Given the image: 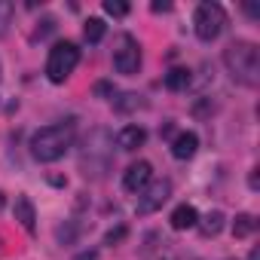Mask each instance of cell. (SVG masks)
Masks as SVG:
<instances>
[{"instance_id":"6da1fadb","label":"cell","mask_w":260,"mask_h":260,"mask_svg":"<svg viewBox=\"0 0 260 260\" xmlns=\"http://www.w3.org/2000/svg\"><path fill=\"white\" fill-rule=\"evenodd\" d=\"M74 122H55L43 125L31 135V156L37 162H55L74 147Z\"/></svg>"},{"instance_id":"7a4b0ae2","label":"cell","mask_w":260,"mask_h":260,"mask_svg":"<svg viewBox=\"0 0 260 260\" xmlns=\"http://www.w3.org/2000/svg\"><path fill=\"white\" fill-rule=\"evenodd\" d=\"M223 64L230 77L242 86H257L260 83V52L248 40H236L223 49Z\"/></svg>"},{"instance_id":"3957f363","label":"cell","mask_w":260,"mask_h":260,"mask_svg":"<svg viewBox=\"0 0 260 260\" xmlns=\"http://www.w3.org/2000/svg\"><path fill=\"white\" fill-rule=\"evenodd\" d=\"M77 64H80V49H77V43H71V40L55 43V46L49 49V58H46V77H49V83H64V80L74 74Z\"/></svg>"},{"instance_id":"277c9868","label":"cell","mask_w":260,"mask_h":260,"mask_svg":"<svg viewBox=\"0 0 260 260\" xmlns=\"http://www.w3.org/2000/svg\"><path fill=\"white\" fill-rule=\"evenodd\" d=\"M223 25H226V13H223L220 4H199V7H196L193 31H196V37H199L202 43L217 40L220 31H223Z\"/></svg>"},{"instance_id":"5b68a950","label":"cell","mask_w":260,"mask_h":260,"mask_svg":"<svg viewBox=\"0 0 260 260\" xmlns=\"http://www.w3.org/2000/svg\"><path fill=\"white\" fill-rule=\"evenodd\" d=\"M113 68L116 74H125V77H132L138 74L141 68V46L132 34H119L113 40Z\"/></svg>"},{"instance_id":"8992f818","label":"cell","mask_w":260,"mask_h":260,"mask_svg":"<svg viewBox=\"0 0 260 260\" xmlns=\"http://www.w3.org/2000/svg\"><path fill=\"white\" fill-rule=\"evenodd\" d=\"M169 196H172V184L162 178V181H150L141 193H138V205H135V214H153V211H159L166 202H169Z\"/></svg>"},{"instance_id":"52a82bcc","label":"cell","mask_w":260,"mask_h":260,"mask_svg":"<svg viewBox=\"0 0 260 260\" xmlns=\"http://www.w3.org/2000/svg\"><path fill=\"white\" fill-rule=\"evenodd\" d=\"M150 178H153V166L144 162V159H138V162H132V166L122 172V187L128 193H141L150 184Z\"/></svg>"},{"instance_id":"ba28073f","label":"cell","mask_w":260,"mask_h":260,"mask_svg":"<svg viewBox=\"0 0 260 260\" xmlns=\"http://www.w3.org/2000/svg\"><path fill=\"white\" fill-rule=\"evenodd\" d=\"M144 141H147V132L141 125H125V128H119V135H116V147L125 150V153L144 147Z\"/></svg>"},{"instance_id":"9c48e42d","label":"cell","mask_w":260,"mask_h":260,"mask_svg":"<svg viewBox=\"0 0 260 260\" xmlns=\"http://www.w3.org/2000/svg\"><path fill=\"white\" fill-rule=\"evenodd\" d=\"M13 214H16V220H19L28 233H34V226H37V211H34V202H31L28 196H16Z\"/></svg>"},{"instance_id":"30bf717a","label":"cell","mask_w":260,"mask_h":260,"mask_svg":"<svg viewBox=\"0 0 260 260\" xmlns=\"http://www.w3.org/2000/svg\"><path fill=\"white\" fill-rule=\"evenodd\" d=\"M196 147H199L196 132H181V135L172 141V156H175V159H190V156L196 153Z\"/></svg>"},{"instance_id":"8fae6325","label":"cell","mask_w":260,"mask_h":260,"mask_svg":"<svg viewBox=\"0 0 260 260\" xmlns=\"http://www.w3.org/2000/svg\"><path fill=\"white\" fill-rule=\"evenodd\" d=\"M169 220H172V230H178V233H181V230H193V226H196V220H199V211H196L193 205H187V202H184V205H178V208L172 211V217H169Z\"/></svg>"},{"instance_id":"7c38bea8","label":"cell","mask_w":260,"mask_h":260,"mask_svg":"<svg viewBox=\"0 0 260 260\" xmlns=\"http://www.w3.org/2000/svg\"><path fill=\"white\" fill-rule=\"evenodd\" d=\"M190 83H193V77H190L187 68H172L166 74V89H172V92H184Z\"/></svg>"},{"instance_id":"4fadbf2b","label":"cell","mask_w":260,"mask_h":260,"mask_svg":"<svg viewBox=\"0 0 260 260\" xmlns=\"http://www.w3.org/2000/svg\"><path fill=\"white\" fill-rule=\"evenodd\" d=\"M196 226L202 230L205 239H211V236H217V233L223 230V214H220V211H208L202 220H196Z\"/></svg>"},{"instance_id":"5bb4252c","label":"cell","mask_w":260,"mask_h":260,"mask_svg":"<svg viewBox=\"0 0 260 260\" xmlns=\"http://www.w3.org/2000/svg\"><path fill=\"white\" fill-rule=\"evenodd\" d=\"M254 230H257L254 214H236V220H233V236H236V239H248Z\"/></svg>"},{"instance_id":"9a60e30c","label":"cell","mask_w":260,"mask_h":260,"mask_svg":"<svg viewBox=\"0 0 260 260\" xmlns=\"http://www.w3.org/2000/svg\"><path fill=\"white\" fill-rule=\"evenodd\" d=\"M77 236H80V226H77L74 220H64V223L55 230V239H58V245H74V242H77Z\"/></svg>"},{"instance_id":"2e32d148","label":"cell","mask_w":260,"mask_h":260,"mask_svg":"<svg viewBox=\"0 0 260 260\" xmlns=\"http://www.w3.org/2000/svg\"><path fill=\"white\" fill-rule=\"evenodd\" d=\"M104 31H107V25H104L101 19H89V22H86V28H83V34H86V40H89V43H98V40L104 37Z\"/></svg>"},{"instance_id":"e0dca14e","label":"cell","mask_w":260,"mask_h":260,"mask_svg":"<svg viewBox=\"0 0 260 260\" xmlns=\"http://www.w3.org/2000/svg\"><path fill=\"white\" fill-rule=\"evenodd\" d=\"M13 16H16V7L10 4V0H0V37H4L13 25Z\"/></svg>"},{"instance_id":"ac0fdd59","label":"cell","mask_w":260,"mask_h":260,"mask_svg":"<svg viewBox=\"0 0 260 260\" xmlns=\"http://www.w3.org/2000/svg\"><path fill=\"white\" fill-rule=\"evenodd\" d=\"M104 13L113 19H122V16H128V4H122V0H104Z\"/></svg>"},{"instance_id":"d6986e66","label":"cell","mask_w":260,"mask_h":260,"mask_svg":"<svg viewBox=\"0 0 260 260\" xmlns=\"http://www.w3.org/2000/svg\"><path fill=\"white\" fill-rule=\"evenodd\" d=\"M125 226H113V230H107V236H104V245H119L122 239H125Z\"/></svg>"},{"instance_id":"ffe728a7","label":"cell","mask_w":260,"mask_h":260,"mask_svg":"<svg viewBox=\"0 0 260 260\" xmlns=\"http://www.w3.org/2000/svg\"><path fill=\"white\" fill-rule=\"evenodd\" d=\"M122 101H116V110H132V107H138L141 101H138V95H132V92H128V95H119Z\"/></svg>"},{"instance_id":"44dd1931","label":"cell","mask_w":260,"mask_h":260,"mask_svg":"<svg viewBox=\"0 0 260 260\" xmlns=\"http://www.w3.org/2000/svg\"><path fill=\"white\" fill-rule=\"evenodd\" d=\"M49 31H55V19H43V28L34 34V40H37V37H46Z\"/></svg>"},{"instance_id":"7402d4cb","label":"cell","mask_w":260,"mask_h":260,"mask_svg":"<svg viewBox=\"0 0 260 260\" xmlns=\"http://www.w3.org/2000/svg\"><path fill=\"white\" fill-rule=\"evenodd\" d=\"M74 260H98V251H95V248H89V251H83V254H77Z\"/></svg>"},{"instance_id":"603a6c76","label":"cell","mask_w":260,"mask_h":260,"mask_svg":"<svg viewBox=\"0 0 260 260\" xmlns=\"http://www.w3.org/2000/svg\"><path fill=\"white\" fill-rule=\"evenodd\" d=\"M150 10H153V13H169V10H172V4H166V0H162V4H159V0H156V4H153Z\"/></svg>"},{"instance_id":"cb8c5ba5","label":"cell","mask_w":260,"mask_h":260,"mask_svg":"<svg viewBox=\"0 0 260 260\" xmlns=\"http://www.w3.org/2000/svg\"><path fill=\"white\" fill-rule=\"evenodd\" d=\"M248 184H251V190H257V187H260V181H257V169L251 172V178H248Z\"/></svg>"},{"instance_id":"d4e9b609","label":"cell","mask_w":260,"mask_h":260,"mask_svg":"<svg viewBox=\"0 0 260 260\" xmlns=\"http://www.w3.org/2000/svg\"><path fill=\"white\" fill-rule=\"evenodd\" d=\"M95 92H98V95H107V92H110V86H107V83H98V86H95Z\"/></svg>"},{"instance_id":"484cf974","label":"cell","mask_w":260,"mask_h":260,"mask_svg":"<svg viewBox=\"0 0 260 260\" xmlns=\"http://www.w3.org/2000/svg\"><path fill=\"white\" fill-rule=\"evenodd\" d=\"M248 260H260V251H257V248H251V254H248Z\"/></svg>"},{"instance_id":"4316f807","label":"cell","mask_w":260,"mask_h":260,"mask_svg":"<svg viewBox=\"0 0 260 260\" xmlns=\"http://www.w3.org/2000/svg\"><path fill=\"white\" fill-rule=\"evenodd\" d=\"M0 208H4V193H0Z\"/></svg>"},{"instance_id":"83f0119b","label":"cell","mask_w":260,"mask_h":260,"mask_svg":"<svg viewBox=\"0 0 260 260\" xmlns=\"http://www.w3.org/2000/svg\"><path fill=\"white\" fill-rule=\"evenodd\" d=\"M0 80H4V68H0Z\"/></svg>"}]
</instances>
